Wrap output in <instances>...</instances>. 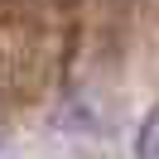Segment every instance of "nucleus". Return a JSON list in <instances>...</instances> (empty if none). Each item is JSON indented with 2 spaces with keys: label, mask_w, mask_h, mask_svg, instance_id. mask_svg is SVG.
Wrapping results in <instances>:
<instances>
[{
  "label": "nucleus",
  "mask_w": 159,
  "mask_h": 159,
  "mask_svg": "<svg viewBox=\"0 0 159 159\" xmlns=\"http://www.w3.org/2000/svg\"><path fill=\"white\" fill-rule=\"evenodd\" d=\"M135 159H159V111L140 125V145H135Z\"/></svg>",
  "instance_id": "obj_1"
}]
</instances>
